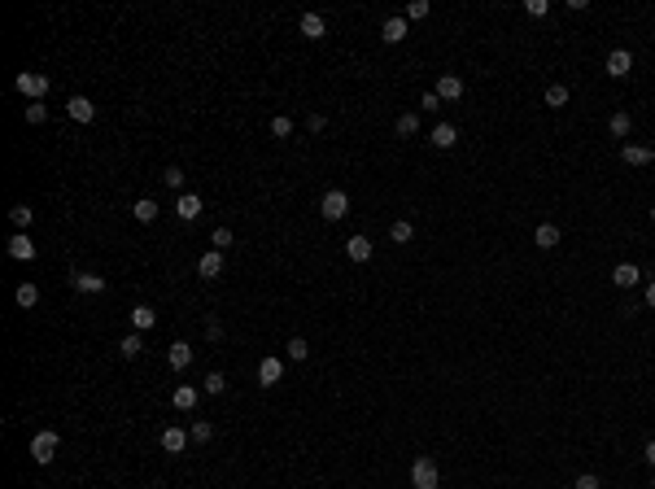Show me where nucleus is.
<instances>
[{
    "label": "nucleus",
    "instance_id": "f257e3e1",
    "mask_svg": "<svg viewBox=\"0 0 655 489\" xmlns=\"http://www.w3.org/2000/svg\"><path fill=\"white\" fill-rule=\"evenodd\" d=\"M442 485V468H437L433 455H420L411 463V489H437Z\"/></svg>",
    "mask_w": 655,
    "mask_h": 489
},
{
    "label": "nucleus",
    "instance_id": "f03ea898",
    "mask_svg": "<svg viewBox=\"0 0 655 489\" xmlns=\"http://www.w3.org/2000/svg\"><path fill=\"white\" fill-rule=\"evenodd\" d=\"M57 450H62V433H53V428H44V433L31 437V459L40 463V468L57 459Z\"/></svg>",
    "mask_w": 655,
    "mask_h": 489
},
{
    "label": "nucleus",
    "instance_id": "7ed1b4c3",
    "mask_svg": "<svg viewBox=\"0 0 655 489\" xmlns=\"http://www.w3.org/2000/svg\"><path fill=\"white\" fill-rule=\"evenodd\" d=\"M14 88H18L27 101H40V97H49L53 83H49V75H40V70H22V75L14 79Z\"/></svg>",
    "mask_w": 655,
    "mask_h": 489
},
{
    "label": "nucleus",
    "instance_id": "20e7f679",
    "mask_svg": "<svg viewBox=\"0 0 655 489\" xmlns=\"http://www.w3.org/2000/svg\"><path fill=\"white\" fill-rule=\"evenodd\" d=\"M319 214H324L328 223H341L345 214H350V197H345L341 188H328V193L319 197Z\"/></svg>",
    "mask_w": 655,
    "mask_h": 489
},
{
    "label": "nucleus",
    "instance_id": "39448f33",
    "mask_svg": "<svg viewBox=\"0 0 655 489\" xmlns=\"http://www.w3.org/2000/svg\"><path fill=\"white\" fill-rule=\"evenodd\" d=\"M603 70L612 79H629V70H634V53H629V49H612V53H607V62H603Z\"/></svg>",
    "mask_w": 655,
    "mask_h": 489
},
{
    "label": "nucleus",
    "instance_id": "423d86ee",
    "mask_svg": "<svg viewBox=\"0 0 655 489\" xmlns=\"http://www.w3.org/2000/svg\"><path fill=\"white\" fill-rule=\"evenodd\" d=\"M284 380V359H276V354H267V359H258V385L271 389Z\"/></svg>",
    "mask_w": 655,
    "mask_h": 489
},
{
    "label": "nucleus",
    "instance_id": "0eeeda50",
    "mask_svg": "<svg viewBox=\"0 0 655 489\" xmlns=\"http://www.w3.org/2000/svg\"><path fill=\"white\" fill-rule=\"evenodd\" d=\"M197 276L201 280H219L223 276V254H219V249H206V254L197 258Z\"/></svg>",
    "mask_w": 655,
    "mask_h": 489
},
{
    "label": "nucleus",
    "instance_id": "6e6552de",
    "mask_svg": "<svg viewBox=\"0 0 655 489\" xmlns=\"http://www.w3.org/2000/svg\"><path fill=\"white\" fill-rule=\"evenodd\" d=\"M407 31H411V22L402 18V14H398V18H385V27H380V40H385V44H402V40H407Z\"/></svg>",
    "mask_w": 655,
    "mask_h": 489
},
{
    "label": "nucleus",
    "instance_id": "1a4fd4ad",
    "mask_svg": "<svg viewBox=\"0 0 655 489\" xmlns=\"http://www.w3.org/2000/svg\"><path fill=\"white\" fill-rule=\"evenodd\" d=\"M612 284H616V289H634V284H642V271L634 267V262H616Z\"/></svg>",
    "mask_w": 655,
    "mask_h": 489
},
{
    "label": "nucleus",
    "instance_id": "9d476101",
    "mask_svg": "<svg viewBox=\"0 0 655 489\" xmlns=\"http://www.w3.org/2000/svg\"><path fill=\"white\" fill-rule=\"evenodd\" d=\"M66 110H70V118H75V123H97V105H92L88 97H70Z\"/></svg>",
    "mask_w": 655,
    "mask_h": 489
},
{
    "label": "nucleus",
    "instance_id": "9b49d317",
    "mask_svg": "<svg viewBox=\"0 0 655 489\" xmlns=\"http://www.w3.org/2000/svg\"><path fill=\"white\" fill-rule=\"evenodd\" d=\"M621 158H625V166H651L655 162V149H647V145H621Z\"/></svg>",
    "mask_w": 655,
    "mask_h": 489
},
{
    "label": "nucleus",
    "instance_id": "f8f14e48",
    "mask_svg": "<svg viewBox=\"0 0 655 489\" xmlns=\"http://www.w3.org/2000/svg\"><path fill=\"white\" fill-rule=\"evenodd\" d=\"M153 324H158V310H153V306H145V302L131 306V332H149Z\"/></svg>",
    "mask_w": 655,
    "mask_h": 489
},
{
    "label": "nucleus",
    "instance_id": "ddd939ff",
    "mask_svg": "<svg viewBox=\"0 0 655 489\" xmlns=\"http://www.w3.org/2000/svg\"><path fill=\"white\" fill-rule=\"evenodd\" d=\"M166 363H171L175 372H184V367H193V345H188V341H175L171 350H166Z\"/></svg>",
    "mask_w": 655,
    "mask_h": 489
},
{
    "label": "nucleus",
    "instance_id": "4468645a",
    "mask_svg": "<svg viewBox=\"0 0 655 489\" xmlns=\"http://www.w3.org/2000/svg\"><path fill=\"white\" fill-rule=\"evenodd\" d=\"M75 293H83V297H92V293H105V280L101 276H92V271H75Z\"/></svg>",
    "mask_w": 655,
    "mask_h": 489
},
{
    "label": "nucleus",
    "instance_id": "2eb2a0df",
    "mask_svg": "<svg viewBox=\"0 0 655 489\" xmlns=\"http://www.w3.org/2000/svg\"><path fill=\"white\" fill-rule=\"evenodd\" d=\"M297 27H302V35H306V40H324V35H328V22H324V14H302V22H297Z\"/></svg>",
    "mask_w": 655,
    "mask_h": 489
},
{
    "label": "nucleus",
    "instance_id": "dca6fc26",
    "mask_svg": "<svg viewBox=\"0 0 655 489\" xmlns=\"http://www.w3.org/2000/svg\"><path fill=\"white\" fill-rule=\"evenodd\" d=\"M433 92H437L442 101H459V97H463V79H459V75H442Z\"/></svg>",
    "mask_w": 655,
    "mask_h": 489
},
{
    "label": "nucleus",
    "instance_id": "f3484780",
    "mask_svg": "<svg viewBox=\"0 0 655 489\" xmlns=\"http://www.w3.org/2000/svg\"><path fill=\"white\" fill-rule=\"evenodd\" d=\"M184 446H188L184 428H162V450H166V455H184Z\"/></svg>",
    "mask_w": 655,
    "mask_h": 489
},
{
    "label": "nucleus",
    "instance_id": "a211bd4d",
    "mask_svg": "<svg viewBox=\"0 0 655 489\" xmlns=\"http://www.w3.org/2000/svg\"><path fill=\"white\" fill-rule=\"evenodd\" d=\"M9 258H18V262H31V258H35V241H31L27 232H18L14 241H9Z\"/></svg>",
    "mask_w": 655,
    "mask_h": 489
},
{
    "label": "nucleus",
    "instance_id": "6ab92c4d",
    "mask_svg": "<svg viewBox=\"0 0 655 489\" xmlns=\"http://www.w3.org/2000/svg\"><path fill=\"white\" fill-rule=\"evenodd\" d=\"M175 214H180L184 223H193L197 214H201V197H197V193H180V201H175Z\"/></svg>",
    "mask_w": 655,
    "mask_h": 489
},
{
    "label": "nucleus",
    "instance_id": "aec40b11",
    "mask_svg": "<svg viewBox=\"0 0 655 489\" xmlns=\"http://www.w3.org/2000/svg\"><path fill=\"white\" fill-rule=\"evenodd\" d=\"M455 145H459L455 123H437V127H433V149H455Z\"/></svg>",
    "mask_w": 655,
    "mask_h": 489
},
{
    "label": "nucleus",
    "instance_id": "412c9836",
    "mask_svg": "<svg viewBox=\"0 0 655 489\" xmlns=\"http://www.w3.org/2000/svg\"><path fill=\"white\" fill-rule=\"evenodd\" d=\"M345 258H350V262H367V258H372V241H367V236H350V241H345Z\"/></svg>",
    "mask_w": 655,
    "mask_h": 489
},
{
    "label": "nucleus",
    "instance_id": "4be33fe9",
    "mask_svg": "<svg viewBox=\"0 0 655 489\" xmlns=\"http://www.w3.org/2000/svg\"><path fill=\"white\" fill-rule=\"evenodd\" d=\"M197 398H201V393H197V385H180V389L171 393L175 411H193V407H197Z\"/></svg>",
    "mask_w": 655,
    "mask_h": 489
},
{
    "label": "nucleus",
    "instance_id": "5701e85b",
    "mask_svg": "<svg viewBox=\"0 0 655 489\" xmlns=\"http://www.w3.org/2000/svg\"><path fill=\"white\" fill-rule=\"evenodd\" d=\"M533 245H538V249H555V245H559V228H555V223H538Z\"/></svg>",
    "mask_w": 655,
    "mask_h": 489
},
{
    "label": "nucleus",
    "instance_id": "b1692460",
    "mask_svg": "<svg viewBox=\"0 0 655 489\" xmlns=\"http://www.w3.org/2000/svg\"><path fill=\"white\" fill-rule=\"evenodd\" d=\"M607 131H612V136H616V140H625V136H629V131H634V118H629L625 110H616L612 118H607Z\"/></svg>",
    "mask_w": 655,
    "mask_h": 489
},
{
    "label": "nucleus",
    "instance_id": "393cba45",
    "mask_svg": "<svg viewBox=\"0 0 655 489\" xmlns=\"http://www.w3.org/2000/svg\"><path fill=\"white\" fill-rule=\"evenodd\" d=\"M158 210H162V206H158L153 197H140L136 206H131V214H136V223H153V219H158Z\"/></svg>",
    "mask_w": 655,
    "mask_h": 489
},
{
    "label": "nucleus",
    "instance_id": "a878e982",
    "mask_svg": "<svg viewBox=\"0 0 655 489\" xmlns=\"http://www.w3.org/2000/svg\"><path fill=\"white\" fill-rule=\"evenodd\" d=\"M118 354H123V359H140V354H145V341H140V332H127V337L118 341Z\"/></svg>",
    "mask_w": 655,
    "mask_h": 489
},
{
    "label": "nucleus",
    "instance_id": "bb28decb",
    "mask_svg": "<svg viewBox=\"0 0 655 489\" xmlns=\"http://www.w3.org/2000/svg\"><path fill=\"white\" fill-rule=\"evenodd\" d=\"M14 302H18L22 310H31L35 302H40V289H35L31 280H27V284H18V289H14Z\"/></svg>",
    "mask_w": 655,
    "mask_h": 489
},
{
    "label": "nucleus",
    "instance_id": "cd10ccee",
    "mask_svg": "<svg viewBox=\"0 0 655 489\" xmlns=\"http://www.w3.org/2000/svg\"><path fill=\"white\" fill-rule=\"evenodd\" d=\"M568 97H573V92H568V83H551V88H546V105H551V110H564Z\"/></svg>",
    "mask_w": 655,
    "mask_h": 489
},
{
    "label": "nucleus",
    "instance_id": "c85d7f7f",
    "mask_svg": "<svg viewBox=\"0 0 655 489\" xmlns=\"http://www.w3.org/2000/svg\"><path fill=\"white\" fill-rule=\"evenodd\" d=\"M201 393H210V398H219V393H228V376H223V372H210L206 380H201Z\"/></svg>",
    "mask_w": 655,
    "mask_h": 489
},
{
    "label": "nucleus",
    "instance_id": "c756f323",
    "mask_svg": "<svg viewBox=\"0 0 655 489\" xmlns=\"http://www.w3.org/2000/svg\"><path fill=\"white\" fill-rule=\"evenodd\" d=\"M411 236H415L411 219H398V223H393V228H389V241H393V245H411Z\"/></svg>",
    "mask_w": 655,
    "mask_h": 489
},
{
    "label": "nucleus",
    "instance_id": "7c9ffc66",
    "mask_svg": "<svg viewBox=\"0 0 655 489\" xmlns=\"http://www.w3.org/2000/svg\"><path fill=\"white\" fill-rule=\"evenodd\" d=\"M9 219H14V228H18V232H27V228H31V219H35V210L27 206V201H22V206L9 210Z\"/></svg>",
    "mask_w": 655,
    "mask_h": 489
},
{
    "label": "nucleus",
    "instance_id": "2f4dec72",
    "mask_svg": "<svg viewBox=\"0 0 655 489\" xmlns=\"http://www.w3.org/2000/svg\"><path fill=\"white\" fill-rule=\"evenodd\" d=\"M271 136H276V140H289V136H293V118H289V114H276V118H271Z\"/></svg>",
    "mask_w": 655,
    "mask_h": 489
},
{
    "label": "nucleus",
    "instance_id": "473e14b6",
    "mask_svg": "<svg viewBox=\"0 0 655 489\" xmlns=\"http://www.w3.org/2000/svg\"><path fill=\"white\" fill-rule=\"evenodd\" d=\"M188 437H193V441H201V446H206V441L214 437V424H210V420H193V428H188Z\"/></svg>",
    "mask_w": 655,
    "mask_h": 489
},
{
    "label": "nucleus",
    "instance_id": "72a5a7b5",
    "mask_svg": "<svg viewBox=\"0 0 655 489\" xmlns=\"http://www.w3.org/2000/svg\"><path fill=\"white\" fill-rule=\"evenodd\" d=\"M284 350H289V359H293V363H306V354H311V345H306V337H293L289 345H284Z\"/></svg>",
    "mask_w": 655,
    "mask_h": 489
},
{
    "label": "nucleus",
    "instance_id": "f704fd0d",
    "mask_svg": "<svg viewBox=\"0 0 655 489\" xmlns=\"http://www.w3.org/2000/svg\"><path fill=\"white\" fill-rule=\"evenodd\" d=\"M420 131V114H398V136H415Z\"/></svg>",
    "mask_w": 655,
    "mask_h": 489
},
{
    "label": "nucleus",
    "instance_id": "c9c22d12",
    "mask_svg": "<svg viewBox=\"0 0 655 489\" xmlns=\"http://www.w3.org/2000/svg\"><path fill=\"white\" fill-rule=\"evenodd\" d=\"M402 18H407V22H420V18H428V0H411V5L402 9Z\"/></svg>",
    "mask_w": 655,
    "mask_h": 489
},
{
    "label": "nucleus",
    "instance_id": "e433bc0d",
    "mask_svg": "<svg viewBox=\"0 0 655 489\" xmlns=\"http://www.w3.org/2000/svg\"><path fill=\"white\" fill-rule=\"evenodd\" d=\"M232 241H236V236H232V228H214V236H210V245L219 249V254H223V249H232Z\"/></svg>",
    "mask_w": 655,
    "mask_h": 489
},
{
    "label": "nucleus",
    "instance_id": "4c0bfd02",
    "mask_svg": "<svg viewBox=\"0 0 655 489\" xmlns=\"http://www.w3.org/2000/svg\"><path fill=\"white\" fill-rule=\"evenodd\" d=\"M524 9H529V18H546L551 14V0H524Z\"/></svg>",
    "mask_w": 655,
    "mask_h": 489
},
{
    "label": "nucleus",
    "instance_id": "58836bf2",
    "mask_svg": "<svg viewBox=\"0 0 655 489\" xmlns=\"http://www.w3.org/2000/svg\"><path fill=\"white\" fill-rule=\"evenodd\" d=\"M162 180H166V188H184V171H180V166H166Z\"/></svg>",
    "mask_w": 655,
    "mask_h": 489
},
{
    "label": "nucleus",
    "instance_id": "ea45409f",
    "mask_svg": "<svg viewBox=\"0 0 655 489\" xmlns=\"http://www.w3.org/2000/svg\"><path fill=\"white\" fill-rule=\"evenodd\" d=\"M573 489H603V481H599V476H594V472H581Z\"/></svg>",
    "mask_w": 655,
    "mask_h": 489
},
{
    "label": "nucleus",
    "instance_id": "a19ab883",
    "mask_svg": "<svg viewBox=\"0 0 655 489\" xmlns=\"http://www.w3.org/2000/svg\"><path fill=\"white\" fill-rule=\"evenodd\" d=\"M44 118H49V110H44L40 101H31L27 105V123H44Z\"/></svg>",
    "mask_w": 655,
    "mask_h": 489
},
{
    "label": "nucleus",
    "instance_id": "79ce46f5",
    "mask_svg": "<svg viewBox=\"0 0 655 489\" xmlns=\"http://www.w3.org/2000/svg\"><path fill=\"white\" fill-rule=\"evenodd\" d=\"M420 110H428V114L442 110V97H437V92H424V97H420Z\"/></svg>",
    "mask_w": 655,
    "mask_h": 489
},
{
    "label": "nucleus",
    "instance_id": "37998d69",
    "mask_svg": "<svg viewBox=\"0 0 655 489\" xmlns=\"http://www.w3.org/2000/svg\"><path fill=\"white\" fill-rule=\"evenodd\" d=\"M306 127H311V131H324L328 118H324V114H311V118H306Z\"/></svg>",
    "mask_w": 655,
    "mask_h": 489
},
{
    "label": "nucleus",
    "instance_id": "c03bdc74",
    "mask_svg": "<svg viewBox=\"0 0 655 489\" xmlns=\"http://www.w3.org/2000/svg\"><path fill=\"white\" fill-rule=\"evenodd\" d=\"M642 459H647V463H651V468H655V437L647 441V450H642Z\"/></svg>",
    "mask_w": 655,
    "mask_h": 489
},
{
    "label": "nucleus",
    "instance_id": "a18cd8bd",
    "mask_svg": "<svg viewBox=\"0 0 655 489\" xmlns=\"http://www.w3.org/2000/svg\"><path fill=\"white\" fill-rule=\"evenodd\" d=\"M642 297H647V306H651V310H655V280H651V284H647V293H642Z\"/></svg>",
    "mask_w": 655,
    "mask_h": 489
},
{
    "label": "nucleus",
    "instance_id": "49530a36",
    "mask_svg": "<svg viewBox=\"0 0 655 489\" xmlns=\"http://www.w3.org/2000/svg\"><path fill=\"white\" fill-rule=\"evenodd\" d=\"M651 223H655V206H651Z\"/></svg>",
    "mask_w": 655,
    "mask_h": 489
},
{
    "label": "nucleus",
    "instance_id": "de8ad7c7",
    "mask_svg": "<svg viewBox=\"0 0 655 489\" xmlns=\"http://www.w3.org/2000/svg\"><path fill=\"white\" fill-rule=\"evenodd\" d=\"M651 489H655V476H651Z\"/></svg>",
    "mask_w": 655,
    "mask_h": 489
}]
</instances>
